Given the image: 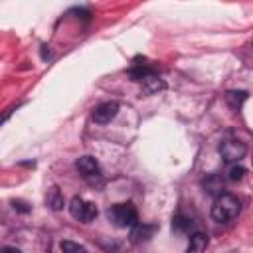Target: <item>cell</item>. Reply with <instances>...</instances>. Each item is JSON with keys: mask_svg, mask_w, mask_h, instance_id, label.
Here are the masks:
<instances>
[{"mask_svg": "<svg viewBox=\"0 0 253 253\" xmlns=\"http://www.w3.org/2000/svg\"><path fill=\"white\" fill-rule=\"evenodd\" d=\"M2 253H22L20 249H16V247H4V251Z\"/></svg>", "mask_w": 253, "mask_h": 253, "instance_id": "17", "label": "cell"}, {"mask_svg": "<svg viewBox=\"0 0 253 253\" xmlns=\"http://www.w3.org/2000/svg\"><path fill=\"white\" fill-rule=\"evenodd\" d=\"M117 113H119V103L117 101H107V103H101L99 107H95L93 121L99 123V125H107L117 117Z\"/></svg>", "mask_w": 253, "mask_h": 253, "instance_id": "5", "label": "cell"}, {"mask_svg": "<svg viewBox=\"0 0 253 253\" xmlns=\"http://www.w3.org/2000/svg\"><path fill=\"white\" fill-rule=\"evenodd\" d=\"M75 168H77V172H79L83 178H93V176H99V174H101L99 162H97L93 156H81V158H77Z\"/></svg>", "mask_w": 253, "mask_h": 253, "instance_id": "6", "label": "cell"}, {"mask_svg": "<svg viewBox=\"0 0 253 253\" xmlns=\"http://www.w3.org/2000/svg\"><path fill=\"white\" fill-rule=\"evenodd\" d=\"M45 202H47V206H49L51 210H55V211L63 208V194L59 192L57 186H51V188L47 190V194H45Z\"/></svg>", "mask_w": 253, "mask_h": 253, "instance_id": "9", "label": "cell"}, {"mask_svg": "<svg viewBox=\"0 0 253 253\" xmlns=\"http://www.w3.org/2000/svg\"><path fill=\"white\" fill-rule=\"evenodd\" d=\"M239 210H241V202L237 200V196L221 194L215 198V202L211 206V217L217 223H227L239 215Z\"/></svg>", "mask_w": 253, "mask_h": 253, "instance_id": "1", "label": "cell"}, {"mask_svg": "<svg viewBox=\"0 0 253 253\" xmlns=\"http://www.w3.org/2000/svg\"><path fill=\"white\" fill-rule=\"evenodd\" d=\"M154 231H156V225H152V223H136L132 229V241H136V243L148 241Z\"/></svg>", "mask_w": 253, "mask_h": 253, "instance_id": "8", "label": "cell"}, {"mask_svg": "<svg viewBox=\"0 0 253 253\" xmlns=\"http://www.w3.org/2000/svg\"><path fill=\"white\" fill-rule=\"evenodd\" d=\"M251 45H253V42H251Z\"/></svg>", "mask_w": 253, "mask_h": 253, "instance_id": "18", "label": "cell"}, {"mask_svg": "<svg viewBox=\"0 0 253 253\" xmlns=\"http://www.w3.org/2000/svg\"><path fill=\"white\" fill-rule=\"evenodd\" d=\"M204 188H206V192L208 194H217V196H221L223 192V180L221 178H217V176H210L206 182H204Z\"/></svg>", "mask_w": 253, "mask_h": 253, "instance_id": "12", "label": "cell"}, {"mask_svg": "<svg viewBox=\"0 0 253 253\" xmlns=\"http://www.w3.org/2000/svg\"><path fill=\"white\" fill-rule=\"evenodd\" d=\"M206 247H208V235L196 231V233L190 235V243H188L186 253H204Z\"/></svg>", "mask_w": 253, "mask_h": 253, "instance_id": "7", "label": "cell"}, {"mask_svg": "<svg viewBox=\"0 0 253 253\" xmlns=\"http://www.w3.org/2000/svg\"><path fill=\"white\" fill-rule=\"evenodd\" d=\"M61 251L63 253H87V249L83 247V245H79V243H75V241H61Z\"/></svg>", "mask_w": 253, "mask_h": 253, "instance_id": "13", "label": "cell"}, {"mask_svg": "<svg viewBox=\"0 0 253 253\" xmlns=\"http://www.w3.org/2000/svg\"><path fill=\"white\" fill-rule=\"evenodd\" d=\"M172 227H174L176 231H188V229L192 227V221H190L188 217L176 215V217H174V221H172Z\"/></svg>", "mask_w": 253, "mask_h": 253, "instance_id": "14", "label": "cell"}, {"mask_svg": "<svg viewBox=\"0 0 253 253\" xmlns=\"http://www.w3.org/2000/svg\"><path fill=\"white\" fill-rule=\"evenodd\" d=\"M229 180H233V182H237V180H241L243 176H245V168L241 166V164H231L229 166Z\"/></svg>", "mask_w": 253, "mask_h": 253, "instance_id": "15", "label": "cell"}, {"mask_svg": "<svg viewBox=\"0 0 253 253\" xmlns=\"http://www.w3.org/2000/svg\"><path fill=\"white\" fill-rule=\"evenodd\" d=\"M107 215L109 219L117 225V227H134L138 223V213H136V208L130 204V202H123V204H115L107 210Z\"/></svg>", "mask_w": 253, "mask_h": 253, "instance_id": "2", "label": "cell"}, {"mask_svg": "<svg viewBox=\"0 0 253 253\" xmlns=\"http://www.w3.org/2000/svg\"><path fill=\"white\" fill-rule=\"evenodd\" d=\"M142 83H144V89L148 91V93H156V91H160V89H164V81L152 71L150 75H146L144 79H142Z\"/></svg>", "mask_w": 253, "mask_h": 253, "instance_id": "10", "label": "cell"}, {"mask_svg": "<svg viewBox=\"0 0 253 253\" xmlns=\"http://www.w3.org/2000/svg\"><path fill=\"white\" fill-rule=\"evenodd\" d=\"M245 152H247V146H245L241 140H237V138H227V140H223V142L219 144V154H221V158H223L225 162H231V164H237V162L245 156Z\"/></svg>", "mask_w": 253, "mask_h": 253, "instance_id": "4", "label": "cell"}, {"mask_svg": "<svg viewBox=\"0 0 253 253\" xmlns=\"http://www.w3.org/2000/svg\"><path fill=\"white\" fill-rule=\"evenodd\" d=\"M247 99V93L245 91H227L225 93V103L231 107V109H239Z\"/></svg>", "mask_w": 253, "mask_h": 253, "instance_id": "11", "label": "cell"}, {"mask_svg": "<svg viewBox=\"0 0 253 253\" xmlns=\"http://www.w3.org/2000/svg\"><path fill=\"white\" fill-rule=\"evenodd\" d=\"M69 213H71L77 221H81V223H91V221L97 217L99 210H97V206H95L93 202H87V200L75 196V198H71V202H69Z\"/></svg>", "mask_w": 253, "mask_h": 253, "instance_id": "3", "label": "cell"}, {"mask_svg": "<svg viewBox=\"0 0 253 253\" xmlns=\"http://www.w3.org/2000/svg\"><path fill=\"white\" fill-rule=\"evenodd\" d=\"M14 208H16L18 211H22V213L30 211V208H28V206H26V202H22V200H14Z\"/></svg>", "mask_w": 253, "mask_h": 253, "instance_id": "16", "label": "cell"}]
</instances>
